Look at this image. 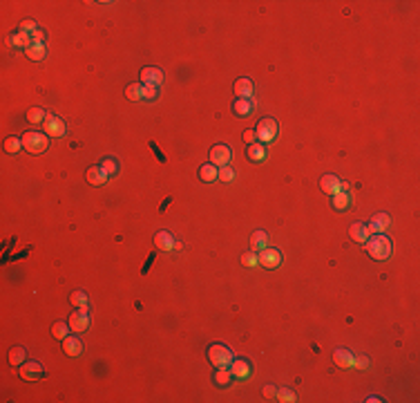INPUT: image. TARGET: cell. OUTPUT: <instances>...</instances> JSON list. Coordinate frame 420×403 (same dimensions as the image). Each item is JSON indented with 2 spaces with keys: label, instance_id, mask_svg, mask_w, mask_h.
Listing matches in <instances>:
<instances>
[{
  "label": "cell",
  "instance_id": "cell-16",
  "mask_svg": "<svg viewBox=\"0 0 420 403\" xmlns=\"http://www.w3.org/2000/svg\"><path fill=\"white\" fill-rule=\"evenodd\" d=\"M333 363H336L338 367H353V363H356V356L351 354L349 350H344V347H338L336 352H333Z\"/></svg>",
  "mask_w": 420,
  "mask_h": 403
},
{
  "label": "cell",
  "instance_id": "cell-33",
  "mask_svg": "<svg viewBox=\"0 0 420 403\" xmlns=\"http://www.w3.org/2000/svg\"><path fill=\"white\" fill-rule=\"evenodd\" d=\"M275 401L293 403V401H297V396H295V392L288 390V387H279V390H277V396H275Z\"/></svg>",
  "mask_w": 420,
  "mask_h": 403
},
{
  "label": "cell",
  "instance_id": "cell-2",
  "mask_svg": "<svg viewBox=\"0 0 420 403\" xmlns=\"http://www.w3.org/2000/svg\"><path fill=\"white\" fill-rule=\"evenodd\" d=\"M23 148L27 152H32V155H41V152L47 150L49 146V139L45 132H36V130H29L23 134Z\"/></svg>",
  "mask_w": 420,
  "mask_h": 403
},
{
  "label": "cell",
  "instance_id": "cell-5",
  "mask_svg": "<svg viewBox=\"0 0 420 403\" xmlns=\"http://www.w3.org/2000/svg\"><path fill=\"white\" fill-rule=\"evenodd\" d=\"M231 159H233V150H231V146H224V143H217V146H213V148H210V164H213V166H217V168L228 166V164H231Z\"/></svg>",
  "mask_w": 420,
  "mask_h": 403
},
{
  "label": "cell",
  "instance_id": "cell-29",
  "mask_svg": "<svg viewBox=\"0 0 420 403\" xmlns=\"http://www.w3.org/2000/svg\"><path fill=\"white\" fill-rule=\"evenodd\" d=\"M69 302H72L74 307H78V309H89V298L85 291H74L72 296H69Z\"/></svg>",
  "mask_w": 420,
  "mask_h": 403
},
{
  "label": "cell",
  "instance_id": "cell-1",
  "mask_svg": "<svg viewBox=\"0 0 420 403\" xmlns=\"http://www.w3.org/2000/svg\"><path fill=\"white\" fill-rule=\"evenodd\" d=\"M364 247H367V253L373 258V260H387V258H391V253H393L391 240H389L384 233H378V235L369 237V240L364 242Z\"/></svg>",
  "mask_w": 420,
  "mask_h": 403
},
{
  "label": "cell",
  "instance_id": "cell-43",
  "mask_svg": "<svg viewBox=\"0 0 420 403\" xmlns=\"http://www.w3.org/2000/svg\"><path fill=\"white\" fill-rule=\"evenodd\" d=\"M32 38H34V43H43V41H45V34H43V29H36V32L32 34Z\"/></svg>",
  "mask_w": 420,
  "mask_h": 403
},
{
  "label": "cell",
  "instance_id": "cell-30",
  "mask_svg": "<svg viewBox=\"0 0 420 403\" xmlns=\"http://www.w3.org/2000/svg\"><path fill=\"white\" fill-rule=\"evenodd\" d=\"M126 97L130 101H141L143 99V83H130L126 88Z\"/></svg>",
  "mask_w": 420,
  "mask_h": 403
},
{
  "label": "cell",
  "instance_id": "cell-34",
  "mask_svg": "<svg viewBox=\"0 0 420 403\" xmlns=\"http://www.w3.org/2000/svg\"><path fill=\"white\" fill-rule=\"evenodd\" d=\"M45 117H47V112H45L43 108H32V110L27 112V121L29 123H43Z\"/></svg>",
  "mask_w": 420,
  "mask_h": 403
},
{
  "label": "cell",
  "instance_id": "cell-6",
  "mask_svg": "<svg viewBox=\"0 0 420 403\" xmlns=\"http://www.w3.org/2000/svg\"><path fill=\"white\" fill-rule=\"evenodd\" d=\"M45 376V370L38 361H25L21 365V379L23 381H41Z\"/></svg>",
  "mask_w": 420,
  "mask_h": 403
},
{
  "label": "cell",
  "instance_id": "cell-40",
  "mask_svg": "<svg viewBox=\"0 0 420 403\" xmlns=\"http://www.w3.org/2000/svg\"><path fill=\"white\" fill-rule=\"evenodd\" d=\"M21 29H23V32H29V34H34V32H36V29H38V27H36V21H32V18H27V21H23V23H21Z\"/></svg>",
  "mask_w": 420,
  "mask_h": 403
},
{
  "label": "cell",
  "instance_id": "cell-25",
  "mask_svg": "<svg viewBox=\"0 0 420 403\" xmlns=\"http://www.w3.org/2000/svg\"><path fill=\"white\" fill-rule=\"evenodd\" d=\"M9 363L12 365H23L25 361H27V350L25 347H21V345H14L12 350H9Z\"/></svg>",
  "mask_w": 420,
  "mask_h": 403
},
{
  "label": "cell",
  "instance_id": "cell-22",
  "mask_svg": "<svg viewBox=\"0 0 420 403\" xmlns=\"http://www.w3.org/2000/svg\"><path fill=\"white\" fill-rule=\"evenodd\" d=\"M199 179L206 184H213L215 179H219V168L213 166V164H203V166L199 168Z\"/></svg>",
  "mask_w": 420,
  "mask_h": 403
},
{
  "label": "cell",
  "instance_id": "cell-12",
  "mask_svg": "<svg viewBox=\"0 0 420 403\" xmlns=\"http://www.w3.org/2000/svg\"><path fill=\"white\" fill-rule=\"evenodd\" d=\"M231 374L233 379H248L251 376V363L246 358H235L231 363Z\"/></svg>",
  "mask_w": 420,
  "mask_h": 403
},
{
  "label": "cell",
  "instance_id": "cell-11",
  "mask_svg": "<svg viewBox=\"0 0 420 403\" xmlns=\"http://www.w3.org/2000/svg\"><path fill=\"white\" fill-rule=\"evenodd\" d=\"M320 188H322L327 195H336V193L342 191V179L336 177V175H324L322 179H320Z\"/></svg>",
  "mask_w": 420,
  "mask_h": 403
},
{
  "label": "cell",
  "instance_id": "cell-7",
  "mask_svg": "<svg viewBox=\"0 0 420 403\" xmlns=\"http://www.w3.org/2000/svg\"><path fill=\"white\" fill-rule=\"evenodd\" d=\"M69 327H72V332H76V334H81V332L89 330V313L87 309H76L69 313Z\"/></svg>",
  "mask_w": 420,
  "mask_h": 403
},
{
  "label": "cell",
  "instance_id": "cell-9",
  "mask_svg": "<svg viewBox=\"0 0 420 403\" xmlns=\"http://www.w3.org/2000/svg\"><path fill=\"white\" fill-rule=\"evenodd\" d=\"M43 126H45V134H47V137H63L65 130H67L63 119L54 117V114H47V117H45Z\"/></svg>",
  "mask_w": 420,
  "mask_h": 403
},
{
  "label": "cell",
  "instance_id": "cell-3",
  "mask_svg": "<svg viewBox=\"0 0 420 403\" xmlns=\"http://www.w3.org/2000/svg\"><path fill=\"white\" fill-rule=\"evenodd\" d=\"M208 361L213 367H231V363L235 361L233 352L228 350L222 343H215V345L208 347Z\"/></svg>",
  "mask_w": 420,
  "mask_h": 403
},
{
  "label": "cell",
  "instance_id": "cell-32",
  "mask_svg": "<svg viewBox=\"0 0 420 403\" xmlns=\"http://www.w3.org/2000/svg\"><path fill=\"white\" fill-rule=\"evenodd\" d=\"M5 150L12 152V155H16L18 150H23V139H18V137H7V139H5Z\"/></svg>",
  "mask_w": 420,
  "mask_h": 403
},
{
  "label": "cell",
  "instance_id": "cell-24",
  "mask_svg": "<svg viewBox=\"0 0 420 403\" xmlns=\"http://www.w3.org/2000/svg\"><path fill=\"white\" fill-rule=\"evenodd\" d=\"M246 155L251 162H264L266 159V148H264V143H251L246 148Z\"/></svg>",
  "mask_w": 420,
  "mask_h": 403
},
{
  "label": "cell",
  "instance_id": "cell-41",
  "mask_svg": "<svg viewBox=\"0 0 420 403\" xmlns=\"http://www.w3.org/2000/svg\"><path fill=\"white\" fill-rule=\"evenodd\" d=\"M353 367H358V370H367V367H369V358L367 356H358L356 363H353Z\"/></svg>",
  "mask_w": 420,
  "mask_h": 403
},
{
  "label": "cell",
  "instance_id": "cell-26",
  "mask_svg": "<svg viewBox=\"0 0 420 403\" xmlns=\"http://www.w3.org/2000/svg\"><path fill=\"white\" fill-rule=\"evenodd\" d=\"M215 383L219 387H228L233 383V374H231V367H217L215 372Z\"/></svg>",
  "mask_w": 420,
  "mask_h": 403
},
{
  "label": "cell",
  "instance_id": "cell-18",
  "mask_svg": "<svg viewBox=\"0 0 420 403\" xmlns=\"http://www.w3.org/2000/svg\"><path fill=\"white\" fill-rule=\"evenodd\" d=\"M7 41H9L12 47H25V49H27L29 45L34 43V38H32V34H29V32H23V29H21L18 34H9Z\"/></svg>",
  "mask_w": 420,
  "mask_h": 403
},
{
  "label": "cell",
  "instance_id": "cell-21",
  "mask_svg": "<svg viewBox=\"0 0 420 403\" xmlns=\"http://www.w3.org/2000/svg\"><path fill=\"white\" fill-rule=\"evenodd\" d=\"M233 110H235L237 117H251L253 110H255V106H253L251 99H237L235 106H233Z\"/></svg>",
  "mask_w": 420,
  "mask_h": 403
},
{
  "label": "cell",
  "instance_id": "cell-44",
  "mask_svg": "<svg viewBox=\"0 0 420 403\" xmlns=\"http://www.w3.org/2000/svg\"><path fill=\"white\" fill-rule=\"evenodd\" d=\"M367 401H369V403H380V401H382V399H380V396H369Z\"/></svg>",
  "mask_w": 420,
  "mask_h": 403
},
{
  "label": "cell",
  "instance_id": "cell-20",
  "mask_svg": "<svg viewBox=\"0 0 420 403\" xmlns=\"http://www.w3.org/2000/svg\"><path fill=\"white\" fill-rule=\"evenodd\" d=\"M154 245H157V249H161V251H172V249H174V237H172V233H168V231H157V235H154Z\"/></svg>",
  "mask_w": 420,
  "mask_h": 403
},
{
  "label": "cell",
  "instance_id": "cell-28",
  "mask_svg": "<svg viewBox=\"0 0 420 403\" xmlns=\"http://www.w3.org/2000/svg\"><path fill=\"white\" fill-rule=\"evenodd\" d=\"M333 208H336V211H347L349 208V204H351V195H349L347 191H340V193H336V195H333Z\"/></svg>",
  "mask_w": 420,
  "mask_h": 403
},
{
  "label": "cell",
  "instance_id": "cell-27",
  "mask_svg": "<svg viewBox=\"0 0 420 403\" xmlns=\"http://www.w3.org/2000/svg\"><path fill=\"white\" fill-rule=\"evenodd\" d=\"M268 245V235H266V231H255L253 235H251V249L253 251H264Z\"/></svg>",
  "mask_w": 420,
  "mask_h": 403
},
{
  "label": "cell",
  "instance_id": "cell-42",
  "mask_svg": "<svg viewBox=\"0 0 420 403\" xmlns=\"http://www.w3.org/2000/svg\"><path fill=\"white\" fill-rule=\"evenodd\" d=\"M242 139L248 143V146H251V143H255V139H257V137H255V130H244V137Z\"/></svg>",
  "mask_w": 420,
  "mask_h": 403
},
{
  "label": "cell",
  "instance_id": "cell-35",
  "mask_svg": "<svg viewBox=\"0 0 420 403\" xmlns=\"http://www.w3.org/2000/svg\"><path fill=\"white\" fill-rule=\"evenodd\" d=\"M101 166H103V171L108 173V177H112V175L119 173V164H117V159H112V157H105Z\"/></svg>",
  "mask_w": 420,
  "mask_h": 403
},
{
  "label": "cell",
  "instance_id": "cell-39",
  "mask_svg": "<svg viewBox=\"0 0 420 403\" xmlns=\"http://www.w3.org/2000/svg\"><path fill=\"white\" fill-rule=\"evenodd\" d=\"M262 394L266 396L268 401H275V396H277V387H275V385H264Z\"/></svg>",
  "mask_w": 420,
  "mask_h": 403
},
{
  "label": "cell",
  "instance_id": "cell-19",
  "mask_svg": "<svg viewBox=\"0 0 420 403\" xmlns=\"http://www.w3.org/2000/svg\"><path fill=\"white\" fill-rule=\"evenodd\" d=\"M349 235L353 237L356 242H360V245H364V242L371 237V233H369V228H367V224H362V222H356L351 228H349Z\"/></svg>",
  "mask_w": 420,
  "mask_h": 403
},
{
  "label": "cell",
  "instance_id": "cell-4",
  "mask_svg": "<svg viewBox=\"0 0 420 403\" xmlns=\"http://www.w3.org/2000/svg\"><path fill=\"white\" fill-rule=\"evenodd\" d=\"M277 130H279V126H277V121L275 119H259V123H257V128H255V137H257V141L259 143H271L277 139Z\"/></svg>",
  "mask_w": 420,
  "mask_h": 403
},
{
  "label": "cell",
  "instance_id": "cell-8",
  "mask_svg": "<svg viewBox=\"0 0 420 403\" xmlns=\"http://www.w3.org/2000/svg\"><path fill=\"white\" fill-rule=\"evenodd\" d=\"M259 267L264 269H277L282 265V253L277 251V249H264V251H259Z\"/></svg>",
  "mask_w": 420,
  "mask_h": 403
},
{
  "label": "cell",
  "instance_id": "cell-17",
  "mask_svg": "<svg viewBox=\"0 0 420 403\" xmlns=\"http://www.w3.org/2000/svg\"><path fill=\"white\" fill-rule=\"evenodd\" d=\"M253 92H255V88H253L251 78H237V81H235V94H237L239 99H251Z\"/></svg>",
  "mask_w": 420,
  "mask_h": 403
},
{
  "label": "cell",
  "instance_id": "cell-10",
  "mask_svg": "<svg viewBox=\"0 0 420 403\" xmlns=\"http://www.w3.org/2000/svg\"><path fill=\"white\" fill-rule=\"evenodd\" d=\"M389 222H391V217H389V213H378V215L371 217V222L367 224L369 233H373V235H378V233H384L389 228Z\"/></svg>",
  "mask_w": 420,
  "mask_h": 403
},
{
  "label": "cell",
  "instance_id": "cell-38",
  "mask_svg": "<svg viewBox=\"0 0 420 403\" xmlns=\"http://www.w3.org/2000/svg\"><path fill=\"white\" fill-rule=\"evenodd\" d=\"M233 177H235V173H233V168H228V166H222L219 168V179L222 182H233Z\"/></svg>",
  "mask_w": 420,
  "mask_h": 403
},
{
  "label": "cell",
  "instance_id": "cell-14",
  "mask_svg": "<svg viewBox=\"0 0 420 403\" xmlns=\"http://www.w3.org/2000/svg\"><path fill=\"white\" fill-rule=\"evenodd\" d=\"M83 341L78 336H67V338H63V352L67 356H78V354H83Z\"/></svg>",
  "mask_w": 420,
  "mask_h": 403
},
{
  "label": "cell",
  "instance_id": "cell-23",
  "mask_svg": "<svg viewBox=\"0 0 420 403\" xmlns=\"http://www.w3.org/2000/svg\"><path fill=\"white\" fill-rule=\"evenodd\" d=\"M25 52H27V58H32V61H43V58L47 56V47H45V43H32Z\"/></svg>",
  "mask_w": 420,
  "mask_h": 403
},
{
  "label": "cell",
  "instance_id": "cell-31",
  "mask_svg": "<svg viewBox=\"0 0 420 403\" xmlns=\"http://www.w3.org/2000/svg\"><path fill=\"white\" fill-rule=\"evenodd\" d=\"M69 323H65V320H58V323H54V327H52V334H54V338H67L69 336Z\"/></svg>",
  "mask_w": 420,
  "mask_h": 403
},
{
  "label": "cell",
  "instance_id": "cell-36",
  "mask_svg": "<svg viewBox=\"0 0 420 403\" xmlns=\"http://www.w3.org/2000/svg\"><path fill=\"white\" fill-rule=\"evenodd\" d=\"M242 265L255 269V267H259V258L255 256V253H244V256H242Z\"/></svg>",
  "mask_w": 420,
  "mask_h": 403
},
{
  "label": "cell",
  "instance_id": "cell-15",
  "mask_svg": "<svg viewBox=\"0 0 420 403\" xmlns=\"http://www.w3.org/2000/svg\"><path fill=\"white\" fill-rule=\"evenodd\" d=\"M85 177H87V184H92V186H103L108 182V173L103 171V166H89Z\"/></svg>",
  "mask_w": 420,
  "mask_h": 403
},
{
  "label": "cell",
  "instance_id": "cell-37",
  "mask_svg": "<svg viewBox=\"0 0 420 403\" xmlns=\"http://www.w3.org/2000/svg\"><path fill=\"white\" fill-rule=\"evenodd\" d=\"M159 97V86H143V99L146 101H154Z\"/></svg>",
  "mask_w": 420,
  "mask_h": 403
},
{
  "label": "cell",
  "instance_id": "cell-13",
  "mask_svg": "<svg viewBox=\"0 0 420 403\" xmlns=\"http://www.w3.org/2000/svg\"><path fill=\"white\" fill-rule=\"evenodd\" d=\"M139 78H141L143 86H159L163 81V72L159 67H143Z\"/></svg>",
  "mask_w": 420,
  "mask_h": 403
}]
</instances>
